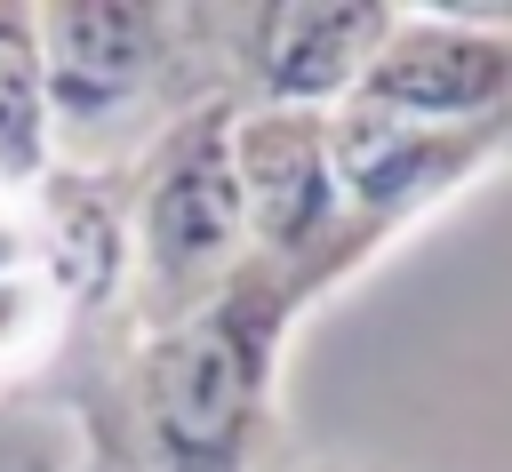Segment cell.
<instances>
[{
    "mask_svg": "<svg viewBox=\"0 0 512 472\" xmlns=\"http://www.w3.org/2000/svg\"><path fill=\"white\" fill-rule=\"evenodd\" d=\"M216 16V64L232 104H288V112H336L368 56L392 32V0H264V8H208Z\"/></svg>",
    "mask_w": 512,
    "mask_h": 472,
    "instance_id": "cell-6",
    "label": "cell"
},
{
    "mask_svg": "<svg viewBox=\"0 0 512 472\" xmlns=\"http://www.w3.org/2000/svg\"><path fill=\"white\" fill-rule=\"evenodd\" d=\"M48 168H56V136H48V88H40V32H32V8L0 0V200L40 192Z\"/></svg>",
    "mask_w": 512,
    "mask_h": 472,
    "instance_id": "cell-8",
    "label": "cell"
},
{
    "mask_svg": "<svg viewBox=\"0 0 512 472\" xmlns=\"http://www.w3.org/2000/svg\"><path fill=\"white\" fill-rule=\"evenodd\" d=\"M344 264L248 256L208 304L136 328L96 384V448L112 472H264L280 432V360L296 320L336 296Z\"/></svg>",
    "mask_w": 512,
    "mask_h": 472,
    "instance_id": "cell-1",
    "label": "cell"
},
{
    "mask_svg": "<svg viewBox=\"0 0 512 472\" xmlns=\"http://www.w3.org/2000/svg\"><path fill=\"white\" fill-rule=\"evenodd\" d=\"M304 472H368V464H344V456H328V464H304Z\"/></svg>",
    "mask_w": 512,
    "mask_h": 472,
    "instance_id": "cell-10",
    "label": "cell"
},
{
    "mask_svg": "<svg viewBox=\"0 0 512 472\" xmlns=\"http://www.w3.org/2000/svg\"><path fill=\"white\" fill-rule=\"evenodd\" d=\"M232 112H240L232 96H208L128 160V184H120L128 336L208 304L248 264V216H240V176H232Z\"/></svg>",
    "mask_w": 512,
    "mask_h": 472,
    "instance_id": "cell-3",
    "label": "cell"
},
{
    "mask_svg": "<svg viewBox=\"0 0 512 472\" xmlns=\"http://www.w3.org/2000/svg\"><path fill=\"white\" fill-rule=\"evenodd\" d=\"M88 320L64 304V288L48 280L40 256L0 272V384H32L40 368H56V352L80 336Z\"/></svg>",
    "mask_w": 512,
    "mask_h": 472,
    "instance_id": "cell-9",
    "label": "cell"
},
{
    "mask_svg": "<svg viewBox=\"0 0 512 472\" xmlns=\"http://www.w3.org/2000/svg\"><path fill=\"white\" fill-rule=\"evenodd\" d=\"M32 32H40L56 168L112 176L168 120H184L208 96H232L224 64H216V16L208 8L48 0V8H32Z\"/></svg>",
    "mask_w": 512,
    "mask_h": 472,
    "instance_id": "cell-2",
    "label": "cell"
},
{
    "mask_svg": "<svg viewBox=\"0 0 512 472\" xmlns=\"http://www.w3.org/2000/svg\"><path fill=\"white\" fill-rule=\"evenodd\" d=\"M336 112L496 128L512 120V8H400Z\"/></svg>",
    "mask_w": 512,
    "mask_h": 472,
    "instance_id": "cell-5",
    "label": "cell"
},
{
    "mask_svg": "<svg viewBox=\"0 0 512 472\" xmlns=\"http://www.w3.org/2000/svg\"><path fill=\"white\" fill-rule=\"evenodd\" d=\"M232 176H240L248 256H280V264H344V272H368V264L392 248L376 224H352V216H344V184H336L328 112L240 104V112H232Z\"/></svg>",
    "mask_w": 512,
    "mask_h": 472,
    "instance_id": "cell-4",
    "label": "cell"
},
{
    "mask_svg": "<svg viewBox=\"0 0 512 472\" xmlns=\"http://www.w3.org/2000/svg\"><path fill=\"white\" fill-rule=\"evenodd\" d=\"M344 216L400 240L416 216H432L448 192L512 168V120L496 128H424V120H376V112H328Z\"/></svg>",
    "mask_w": 512,
    "mask_h": 472,
    "instance_id": "cell-7",
    "label": "cell"
}]
</instances>
